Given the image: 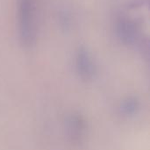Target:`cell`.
I'll return each mask as SVG.
<instances>
[{
  "label": "cell",
  "mask_w": 150,
  "mask_h": 150,
  "mask_svg": "<svg viewBox=\"0 0 150 150\" xmlns=\"http://www.w3.org/2000/svg\"><path fill=\"white\" fill-rule=\"evenodd\" d=\"M36 9L33 0H20L18 5V33L22 44L30 47L36 38Z\"/></svg>",
  "instance_id": "obj_1"
},
{
  "label": "cell",
  "mask_w": 150,
  "mask_h": 150,
  "mask_svg": "<svg viewBox=\"0 0 150 150\" xmlns=\"http://www.w3.org/2000/svg\"><path fill=\"white\" fill-rule=\"evenodd\" d=\"M115 33L118 39L126 45L135 44L140 36L141 29L138 24L129 18H120L115 25Z\"/></svg>",
  "instance_id": "obj_2"
},
{
  "label": "cell",
  "mask_w": 150,
  "mask_h": 150,
  "mask_svg": "<svg viewBox=\"0 0 150 150\" xmlns=\"http://www.w3.org/2000/svg\"><path fill=\"white\" fill-rule=\"evenodd\" d=\"M76 68L79 76L85 80L91 79L96 69L91 55L84 47H80L76 57Z\"/></svg>",
  "instance_id": "obj_3"
},
{
  "label": "cell",
  "mask_w": 150,
  "mask_h": 150,
  "mask_svg": "<svg viewBox=\"0 0 150 150\" xmlns=\"http://www.w3.org/2000/svg\"><path fill=\"white\" fill-rule=\"evenodd\" d=\"M136 107H137V105H136L135 101L128 100L123 105L121 109H122L123 112H125L126 114H131L136 111Z\"/></svg>",
  "instance_id": "obj_4"
}]
</instances>
